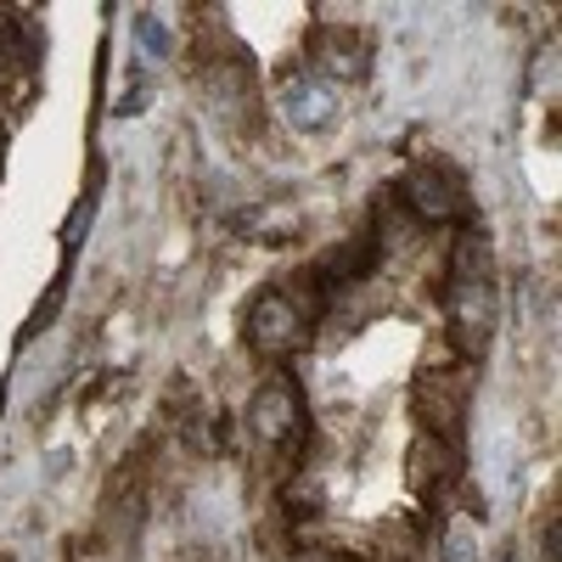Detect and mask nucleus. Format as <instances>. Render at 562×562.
I'll list each match as a JSON object with an SVG mask.
<instances>
[{
  "mask_svg": "<svg viewBox=\"0 0 562 562\" xmlns=\"http://www.w3.org/2000/svg\"><path fill=\"white\" fill-rule=\"evenodd\" d=\"M450 333H456V349L467 360H479L495 338V276L484 265V248L479 243H461L456 254V270H450Z\"/></svg>",
  "mask_w": 562,
  "mask_h": 562,
  "instance_id": "1",
  "label": "nucleus"
},
{
  "mask_svg": "<svg viewBox=\"0 0 562 562\" xmlns=\"http://www.w3.org/2000/svg\"><path fill=\"white\" fill-rule=\"evenodd\" d=\"M248 344L259 349V355H270V360H288V355H299L304 344H310V315L288 299V293H259L254 299V310H248Z\"/></svg>",
  "mask_w": 562,
  "mask_h": 562,
  "instance_id": "2",
  "label": "nucleus"
},
{
  "mask_svg": "<svg viewBox=\"0 0 562 562\" xmlns=\"http://www.w3.org/2000/svg\"><path fill=\"white\" fill-rule=\"evenodd\" d=\"M248 422H254V434H259L270 450H288V456H299V450H304V428H310V416H304V400H299L293 378H276V383H265V389L254 394Z\"/></svg>",
  "mask_w": 562,
  "mask_h": 562,
  "instance_id": "3",
  "label": "nucleus"
},
{
  "mask_svg": "<svg viewBox=\"0 0 562 562\" xmlns=\"http://www.w3.org/2000/svg\"><path fill=\"white\" fill-rule=\"evenodd\" d=\"M400 192H405V203L428 220V225H439V220H450V214H461V198H456V186H450V175L445 169H411L405 180H400Z\"/></svg>",
  "mask_w": 562,
  "mask_h": 562,
  "instance_id": "4",
  "label": "nucleus"
},
{
  "mask_svg": "<svg viewBox=\"0 0 562 562\" xmlns=\"http://www.w3.org/2000/svg\"><path fill=\"white\" fill-rule=\"evenodd\" d=\"M281 113H288L299 130H326L333 113H338V102H333V90H326L315 74H293L288 85H281Z\"/></svg>",
  "mask_w": 562,
  "mask_h": 562,
  "instance_id": "5",
  "label": "nucleus"
},
{
  "mask_svg": "<svg viewBox=\"0 0 562 562\" xmlns=\"http://www.w3.org/2000/svg\"><path fill=\"white\" fill-rule=\"evenodd\" d=\"M310 52L321 57L326 74H344V79L360 74V57H366V52H360V40H338V34H315V40H310Z\"/></svg>",
  "mask_w": 562,
  "mask_h": 562,
  "instance_id": "6",
  "label": "nucleus"
},
{
  "mask_svg": "<svg viewBox=\"0 0 562 562\" xmlns=\"http://www.w3.org/2000/svg\"><path fill=\"white\" fill-rule=\"evenodd\" d=\"M135 34H140V45H147L153 57H169V29H164L158 12H140V18H135Z\"/></svg>",
  "mask_w": 562,
  "mask_h": 562,
  "instance_id": "7",
  "label": "nucleus"
},
{
  "mask_svg": "<svg viewBox=\"0 0 562 562\" xmlns=\"http://www.w3.org/2000/svg\"><path fill=\"white\" fill-rule=\"evenodd\" d=\"M0 562H7V557H0Z\"/></svg>",
  "mask_w": 562,
  "mask_h": 562,
  "instance_id": "8",
  "label": "nucleus"
}]
</instances>
